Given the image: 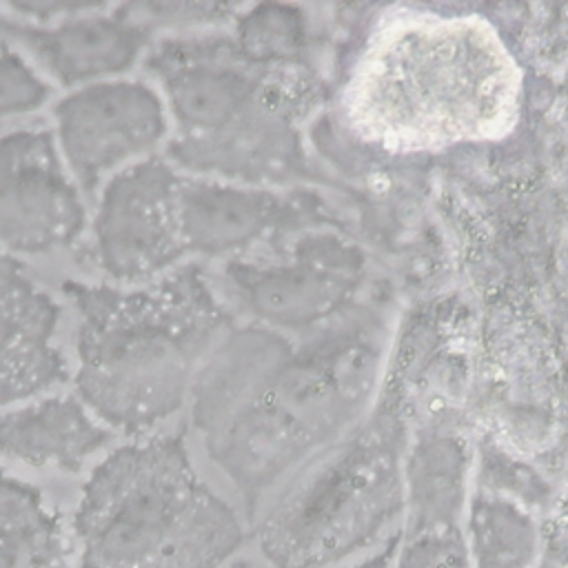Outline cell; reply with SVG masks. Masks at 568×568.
Here are the masks:
<instances>
[{
	"mask_svg": "<svg viewBox=\"0 0 568 568\" xmlns=\"http://www.w3.org/2000/svg\"><path fill=\"white\" fill-rule=\"evenodd\" d=\"M402 435L375 422L351 437L260 521L273 568H324L371 546L404 510Z\"/></svg>",
	"mask_w": 568,
	"mask_h": 568,
	"instance_id": "3957f363",
	"label": "cell"
},
{
	"mask_svg": "<svg viewBox=\"0 0 568 568\" xmlns=\"http://www.w3.org/2000/svg\"><path fill=\"white\" fill-rule=\"evenodd\" d=\"M78 568H220L244 541L235 510L195 473L182 435L115 448L82 488Z\"/></svg>",
	"mask_w": 568,
	"mask_h": 568,
	"instance_id": "7a4b0ae2",
	"label": "cell"
},
{
	"mask_svg": "<svg viewBox=\"0 0 568 568\" xmlns=\"http://www.w3.org/2000/svg\"><path fill=\"white\" fill-rule=\"evenodd\" d=\"M9 24H11V16H7V13L0 9V36H2V38H7Z\"/></svg>",
	"mask_w": 568,
	"mask_h": 568,
	"instance_id": "ffe728a7",
	"label": "cell"
},
{
	"mask_svg": "<svg viewBox=\"0 0 568 568\" xmlns=\"http://www.w3.org/2000/svg\"><path fill=\"white\" fill-rule=\"evenodd\" d=\"M224 280L251 315L277 328H304L333 315L353 288L346 271L315 262L277 266L231 262Z\"/></svg>",
	"mask_w": 568,
	"mask_h": 568,
	"instance_id": "30bf717a",
	"label": "cell"
},
{
	"mask_svg": "<svg viewBox=\"0 0 568 568\" xmlns=\"http://www.w3.org/2000/svg\"><path fill=\"white\" fill-rule=\"evenodd\" d=\"M390 568H470L464 530L399 535Z\"/></svg>",
	"mask_w": 568,
	"mask_h": 568,
	"instance_id": "ac0fdd59",
	"label": "cell"
},
{
	"mask_svg": "<svg viewBox=\"0 0 568 568\" xmlns=\"http://www.w3.org/2000/svg\"><path fill=\"white\" fill-rule=\"evenodd\" d=\"M180 175L160 158L118 171L93 217L95 264L120 284L151 282L184 253L178 222Z\"/></svg>",
	"mask_w": 568,
	"mask_h": 568,
	"instance_id": "277c9868",
	"label": "cell"
},
{
	"mask_svg": "<svg viewBox=\"0 0 568 568\" xmlns=\"http://www.w3.org/2000/svg\"><path fill=\"white\" fill-rule=\"evenodd\" d=\"M7 38L20 42L62 87L106 82L131 69L151 42L149 31L102 2L51 24L11 20Z\"/></svg>",
	"mask_w": 568,
	"mask_h": 568,
	"instance_id": "52a82bcc",
	"label": "cell"
},
{
	"mask_svg": "<svg viewBox=\"0 0 568 568\" xmlns=\"http://www.w3.org/2000/svg\"><path fill=\"white\" fill-rule=\"evenodd\" d=\"M78 313L75 390L109 428L138 435L173 415L224 328L195 266L144 286L64 282Z\"/></svg>",
	"mask_w": 568,
	"mask_h": 568,
	"instance_id": "6da1fadb",
	"label": "cell"
},
{
	"mask_svg": "<svg viewBox=\"0 0 568 568\" xmlns=\"http://www.w3.org/2000/svg\"><path fill=\"white\" fill-rule=\"evenodd\" d=\"M397 546H399V535H393V537L384 544L382 550L368 555L366 559L357 561V564L351 566V568H390L393 557H395V552H397Z\"/></svg>",
	"mask_w": 568,
	"mask_h": 568,
	"instance_id": "d6986e66",
	"label": "cell"
},
{
	"mask_svg": "<svg viewBox=\"0 0 568 568\" xmlns=\"http://www.w3.org/2000/svg\"><path fill=\"white\" fill-rule=\"evenodd\" d=\"M226 568H257V566H255V564H251V561H246V559H240V561L229 564Z\"/></svg>",
	"mask_w": 568,
	"mask_h": 568,
	"instance_id": "44dd1931",
	"label": "cell"
},
{
	"mask_svg": "<svg viewBox=\"0 0 568 568\" xmlns=\"http://www.w3.org/2000/svg\"><path fill=\"white\" fill-rule=\"evenodd\" d=\"M470 453L462 437L426 430L413 444L404 466V535L462 528L468 506Z\"/></svg>",
	"mask_w": 568,
	"mask_h": 568,
	"instance_id": "7c38bea8",
	"label": "cell"
},
{
	"mask_svg": "<svg viewBox=\"0 0 568 568\" xmlns=\"http://www.w3.org/2000/svg\"><path fill=\"white\" fill-rule=\"evenodd\" d=\"M111 430L98 424L87 406L71 395L0 413V455L27 466H53L80 473L87 459L111 442Z\"/></svg>",
	"mask_w": 568,
	"mask_h": 568,
	"instance_id": "8fae6325",
	"label": "cell"
},
{
	"mask_svg": "<svg viewBox=\"0 0 568 568\" xmlns=\"http://www.w3.org/2000/svg\"><path fill=\"white\" fill-rule=\"evenodd\" d=\"M237 51L253 64L293 58L304 42V24L295 9L262 4L237 20Z\"/></svg>",
	"mask_w": 568,
	"mask_h": 568,
	"instance_id": "9a60e30c",
	"label": "cell"
},
{
	"mask_svg": "<svg viewBox=\"0 0 568 568\" xmlns=\"http://www.w3.org/2000/svg\"><path fill=\"white\" fill-rule=\"evenodd\" d=\"M51 98V84L11 47H0V120L40 109Z\"/></svg>",
	"mask_w": 568,
	"mask_h": 568,
	"instance_id": "e0dca14e",
	"label": "cell"
},
{
	"mask_svg": "<svg viewBox=\"0 0 568 568\" xmlns=\"http://www.w3.org/2000/svg\"><path fill=\"white\" fill-rule=\"evenodd\" d=\"M87 211L71 182L55 138L22 129L0 138V248L49 253L71 246Z\"/></svg>",
	"mask_w": 568,
	"mask_h": 568,
	"instance_id": "8992f818",
	"label": "cell"
},
{
	"mask_svg": "<svg viewBox=\"0 0 568 568\" xmlns=\"http://www.w3.org/2000/svg\"><path fill=\"white\" fill-rule=\"evenodd\" d=\"M58 304L0 248V406L62 384L69 373L55 328Z\"/></svg>",
	"mask_w": 568,
	"mask_h": 568,
	"instance_id": "ba28073f",
	"label": "cell"
},
{
	"mask_svg": "<svg viewBox=\"0 0 568 568\" xmlns=\"http://www.w3.org/2000/svg\"><path fill=\"white\" fill-rule=\"evenodd\" d=\"M58 144L78 186L93 193L111 171L131 166L155 149L169 115L162 95L138 80L80 87L55 104Z\"/></svg>",
	"mask_w": 568,
	"mask_h": 568,
	"instance_id": "5b68a950",
	"label": "cell"
},
{
	"mask_svg": "<svg viewBox=\"0 0 568 568\" xmlns=\"http://www.w3.org/2000/svg\"><path fill=\"white\" fill-rule=\"evenodd\" d=\"M466 548L470 568H532L539 528L524 504L481 493L468 504Z\"/></svg>",
	"mask_w": 568,
	"mask_h": 568,
	"instance_id": "5bb4252c",
	"label": "cell"
},
{
	"mask_svg": "<svg viewBox=\"0 0 568 568\" xmlns=\"http://www.w3.org/2000/svg\"><path fill=\"white\" fill-rule=\"evenodd\" d=\"M0 568H67L62 521L29 484L0 470Z\"/></svg>",
	"mask_w": 568,
	"mask_h": 568,
	"instance_id": "4fadbf2b",
	"label": "cell"
},
{
	"mask_svg": "<svg viewBox=\"0 0 568 568\" xmlns=\"http://www.w3.org/2000/svg\"><path fill=\"white\" fill-rule=\"evenodd\" d=\"M284 202L255 186L215 178H182L178 222L182 248L209 257L248 248L284 220Z\"/></svg>",
	"mask_w": 568,
	"mask_h": 568,
	"instance_id": "9c48e42d",
	"label": "cell"
},
{
	"mask_svg": "<svg viewBox=\"0 0 568 568\" xmlns=\"http://www.w3.org/2000/svg\"><path fill=\"white\" fill-rule=\"evenodd\" d=\"M122 16L149 31H182L202 24H213L231 13V7L209 2H178V0H146L118 4Z\"/></svg>",
	"mask_w": 568,
	"mask_h": 568,
	"instance_id": "2e32d148",
	"label": "cell"
}]
</instances>
